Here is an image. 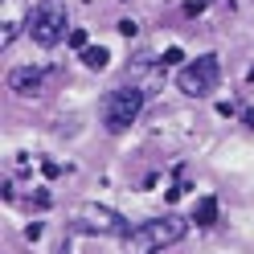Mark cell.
Instances as JSON below:
<instances>
[{
  "label": "cell",
  "mask_w": 254,
  "mask_h": 254,
  "mask_svg": "<svg viewBox=\"0 0 254 254\" xmlns=\"http://www.w3.org/2000/svg\"><path fill=\"white\" fill-rule=\"evenodd\" d=\"M185 234H189V221H185L181 213L152 217V221L135 226L131 234L123 238V254H160V250H168V246H177Z\"/></svg>",
  "instance_id": "cell-1"
},
{
  "label": "cell",
  "mask_w": 254,
  "mask_h": 254,
  "mask_svg": "<svg viewBox=\"0 0 254 254\" xmlns=\"http://www.w3.org/2000/svg\"><path fill=\"white\" fill-rule=\"evenodd\" d=\"M70 8L66 0H41L33 8V17H29V37H33L41 50H54V45L70 41Z\"/></svg>",
  "instance_id": "cell-2"
},
{
  "label": "cell",
  "mask_w": 254,
  "mask_h": 254,
  "mask_svg": "<svg viewBox=\"0 0 254 254\" xmlns=\"http://www.w3.org/2000/svg\"><path fill=\"white\" fill-rule=\"evenodd\" d=\"M144 99L148 94L139 90V86H119V90H111L107 99H103V107H99V119H103V127L107 131H127L135 119H139V111H144Z\"/></svg>",
  "instance_id": "cell-3"
},
{
  "label": "cell",
  "mask_w": 254,
  "mask_h": 254,
  "mask_svg": "<svg viewBox=\"0 0 254 254\" xmlns=\"http://www.w3.org/2000/svg\"><path fill=\"white\" fill-rule=\"evenodd\" d=\"M217 82H221V58L217 54H201V58L189 62V66H181V74H177V86H181V94H189V99L213 94Z\"/></svg>",
  "instance_id": "cell-4"
},
{
  "label": "cell",
  "mask_w": 254,
  "mask_h": 254,
  "mask_svg": "<svg viewBox=\"0 0 254 254\" xmlns=\"http://www.w3.org/2000/svg\"><path fill=\"white\" fill-rule=\"evenodd\" d=\"M70 226L78 234H107V238H127L131 234V226L123 221V213L107 209V205H78L74 217H70Z\"/></svg>",
  "instance_id": "cell-5"
},
{
  "label": "cell",
  "mask_w": 254,
  "mask_h": 254,
  "mask_svg": "<svg viewBox=\"0 0 254 254\" xmlns=\"http://www.w3.org/2000/svg\"><path fill=\"white\" fill-rule=\"evenodd\" d=\"M29 17H33V8L25 0H0V50H8L21 37V29H29Z\"/></svg>",
  "instance_id": "cell-6"
},
{
  "label": "cell",
  "mask_w": 254,
  "mask_h": 254,
  "mask_svg": "<svg viewBox=\"0 0 254 254\" xmlns=\"http://www.w3.org/2000/svg\"><path fill=\"white\" fill-rule=\"evenodd\" d=\"M45 78H50V70L45 66H17L8 74V90H17V94H37L45 86Z\"/></svg>",
  "instance_id": "cell-7"
},
{
  "label": "cell",
  "mask_w": 254,
  "mask_h": 254,
  "mask_svg": "<svg viewBox=\"0 0 254 254\" xmlns=\"http://www.w3.org/2000/svg\"><path fill=\"white\" fill-rule=\"evenodd\" d=\"M193 221H197V226H213V221H217V197H201Z\"/></svg>",
  "instance_id": "cell-8"
},
{
  "label": "cell",
  "mask_w": 254,
  "mask_h": 254,
  "mask_svg": "<svg viewBox=\"0 0 254 254\" xmlns=\"http://www.w3.org/2000/svg\"><path fill=\"white\" fill-rule=\"evenodd\" d=\"M82 62H86L90 70H107V62H111V54L103 50V45H86V50H82Z\"/></svg>",
  "instance_id": "cell-9"
},
{
  "label": "cell",
  "mask_w": 254,
  "mask_h": 254,
  "mask_svg": "<svg viewBox=\"0 0 254 254\" xmlns=\"http://www.w3.org/2000/svg\"><path fill=\"white\" fill-rule=\"evenodd\" d=\"M70 45H74V50H86V33H82V29H74V33H70Z\"/></svg>",
  "instance_id": "cell-10"
}]
</instances>
